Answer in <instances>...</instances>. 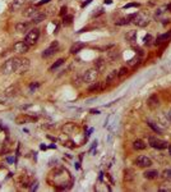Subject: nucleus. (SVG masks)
I'll use <instances>...</instances> for the list:
<instances>
[{
  "label": "nucleus",
  "mask_w": 171,
  "mask_h": 192,
  "mask_svg": "<svg viewBox=\"0 0 171 192\" xmlns=\"http://www.w3.org/2000/svg\"><path fill=\"white\" fill-rule=\"evenodd\" d=\"M49 183L54 186L57 190H68L72 187L73 178L65 168H56L50 173L49 175Z\"/></svg>",
  "instance_id": "nucleus-1"
},
{
  "label": "nucleus",
  "mask_w": 171,
  "mask_h": 192,
  "mask_svg": "<svg viewBox=\"0 0 171 192\" xmlns=\"http://www.w3.org/2000/svg\"><path fill=\"white\" fill-rule=\"evenodd\" d=\"M18 63H19V58H10L8 59L1 67V73L3 74H10L14 73L18 68Z\"/></svg>",
  "instance_id": "nucleus-2"
},
{
  "label": "nucleus",
  "mask_w": 171,
  "mask_h": 192,
  "mask_svg": "<svg viewBox=\"0 0 171 192\" xmlns=\"http://www.w3.org/2000/svg\"><path fill=\"white\" fill-rule=\"evenodd\" d=\"M130 18L134 19V25H137L138 27H146L149 25V17L144 13H135V14H131Z\"/></svg>",
  "instance_id": "nucleus-3"
},
{
  "label": "nucleus",
  "mask_w": 171,
  "mask_h": 192,
  "mask_svg": "<svg viewBox=\"0 0 171 192\" xmlns=\"http://www.w3.org/2000/svg\"><path fill=\"white\" fill-rule=\"evenodd\" d=\"M148 144H149V146H152L153 149H157V150H164V149H167L169 147L167 141L161 140V138H157V137H154V136H151L148 138Z\"/></svg>",
  "instance_id": "nucleus-4"
},
{
  "label": "nucleus",
  "mask_w": 171,
  "mask_h": 192,
  "mask_svg": "<svg viewBox=\"0 0 171 192\" xmlns=\"http://www.w3.org/2000/svg\"><path fill=\"white\" fill-rule=\"evenodd\" d=\"M38 37H40V31H38L37 28H31L26 35L24 42L26 44H28L29 46H32V45H34L37 42Z\"/></svg>",
  "instance_id": "nucleus-5"
},
{
  "label": "nucleus",
  "mask_w": 171,
  "mask_h": 192,
  "mask_svg": "<svg viewBox=\"0 0 171 192\" xmlns=\"http://www.w3.org/2000/svg\"><path fill=\"white\" fill-rule=\"evenodd\" d=\"M98 71L96 68H91V69H87L84 73H83V82L86 83H93L97 79L98 77Z\"/></svg>",
  "instance_id": "nucleus-6"
},
{
  "label": "nucleus",
  "mask_w": 171,
  "mask_h": 192,
  "mask_svg": "<svg viewBox=\"0 0 171 192\" xmlns=\"http://www.w3.org/2000/svg\"><path fill=\"white\" fill-rule=\"evenodd\" d=\"M29 60L27 59V58H19V63H18V68L15 73H18V74H23V73H26L27 71L29 69Z\"/></svg>",
  "instance_id": "nucleus-7"
},
{
  "label": "nucleus",
  "mask_w": 171,
  "mask_h": 192,
  "mask_svg": "<svg viewBox=\"0 0 171 192\" xmlns=\"http://www.w3.org/2000/svg\"><path fill=\"white\" fill-rule=\"evenodd\" d=\"M57 49H59V42L54 41L47 49L42 51V58H50V56H52L54 54L57 53Z\"/></svg>",
  "instance_id": "nucleus-8"
},
{
  "label": "nucleus",
  "mask_w": 171,
  "mask_h": 192,
  "mask_svg": "<svg viewBox=\"0 0 171 192\" xmlns=\"http://www.w3.org/2000/svg\"><path fill=\"white\" fill-rule=\"evenodd\" d=\"M135 164H137V167H139V168H149L151 165H152V160H151L148 156L141 155L135 159Z\"/></svg>",
  "instance_id": "nucleus-9"
},
{
  "label": "nucleus",
  "mask_w": 171,
  "mask_h": 192,
  "mask_svg": "<svg viewBox=\"0 0 171 192\" xmlns=\"http://www.w3.org/2000/svg\"><path fill=\"white\" fill-rule=\"evenodd\" d=\"M13 50L17 54H26L29 50V45L26 44L24 40H23V41H18V42H15V44H14Z\"/></svg>",
  "instance_id": "nucleus-10"
},
{
  "label": "nucleus",
  "mask_w": 171,
  "mask_h": 192,
  "mask_svg": "<svg viewBox=\"0 0 171 192\" xmlns=\"http://www.w3.org/2000/svg\"><path fill=\"white\" fill-rule=\"evenodd\" d=\"M61 131H63L65 134H73V133L78 132V126L74 124V123H67V124L63 126Z\"/></svg>",
  "instance_id": "nucleus-11"
},
{
  "label": "nucleus",
  "mask_w": 171,
  "mask_h": 192,
  "mask_svg": "<svg viewBox=\"0 0 171 192\" xmlns=\"http://www.w3.org/2000/svg\"><path fill=\"white\" fill-rule=\"evenodd\" d=\"M147 105H148L151 109H157L158 105H160V100H158L157 95H151L148 100H147Z\"/></svg>",
  "instance_id": "nucleus-12"
},
{
  "label": "nucleus",
  "mask_w": 171,
  "mask_h": 192,
  "mask_svg": "<svg viewBox=\"0 0 171 192\" xmlns=\"http://www.w3.org/2000/svg\"><path fill=\"white\" fill-rule=\"evenodd\" d=\"M18 92H19V86L18 84H11V86H9L5 91H4V94H5L6 96H9V97H13V96L18 95Z\"/></svg>",
  "instance_id": "nucleus-13"
},
{
  "label": "nucleus",
  "mask_w": 171,
  "mask_h": 192,
  "mask_svg": "<svg viewBox=\"0 0 171 192\" xmlns=\"http://www.w3.org/2000/svg\"><path fill=\"white\" fill-rule=\"evenodd\" d=\"M137 36H138L137 31H129V32H126V35H125V40L128 44L134 45L135 42H137Z\"/></svg>",
  "instance_id": "nucleus-14"
},
{
  "label": "nucleus",
  "mask_w": 171,
  "mask_h": 192,
  "mask_svg": "<svg viewBox=\"0 0 171 192\" xmlns=\"http://www.w3.org/2000/svg\"><path fill=\"white\" fill-rule=\"evenodd\" d=\"M31 26H32V22H19L15 26V30L18 32H26V31H29Z\"/></svg>",
  "instance_id": "nucleus-15"
},
{
  "label": "nucleus",
  "mask_w": 171,
  "mask_h": 192,
  "mask_svg": "<svg viewBox=\"0 0 171 192\" xmlns=\"http://www.w3.org/2000/svg\"><path fill=\"white\" fill-rule=\"evenodd\" d=\"M38 13V10H37V8L36 6H33V5H31V6H27L24 10H23V15L27 18H32L34 14H37Z\"/></svg>",
  "instance_id": "nucleus-16"
},
{
  "label": "nucleus",
  "mask_w": 171,
  "mask_h": 192,
  "mask_svg": "<svg viewBox=\"0 0 171 192\" xmlns=\"http://www.w3.org/2000/svg\"><path fill=\"white\" fill-rule=\"evenodd\" d=\"M170 38H171V31H170V32H166V33L160 35L157 38H154V42H156L157 45H160V44H164V42L170 40Z\"/></svg>",
  "instance_id": "nucleus-17"
},
{
  "label": "nucleus",
  "mask_w": 171,
  "mask_h": 192,
  "mask_svg": "<svg viewBox=\"0 0 171 192\" xmlns=\"http://www.w3.org/2000/svg\"><path fill=\"white\" fill-rule=\"evenodd\" d=\"M26 3H27V0H13V1H11V5H10L11 12L19 10L23 5H24Z\"/></svg>",
  "instance_id": "nucleus-18"
},
{
  "label": "nucleus",
  "mask_w": 171,
  "mask_h": 192,
  "mask_svg": "<svg viewBox=\"0 0 171 192\" xmlns=\"http://www.w3.org/2000/svg\"><path fill=\"white\" fill-rule=\"evenodd\" d=\"M45 18H46V14L45 13H41V12H38V13L34 14L31 19H32L33 25H38V23H41L42 21H45Z\"/></svg>",
  "instance_id": "nucleus-19"
},
{
  "label": "nucleus",
  "mask_w": 171,
  "mask_h": 192,
  "mask_svg": "<svg viewBox=\"0 0 171 192\" xmlns=\"http://www.w3.org/2000/svg\"><path fill=\"white\" fill-rule=\"evenodd\" d=\"M95 68H96L98 72H102L103 69L106 68V60L102 59V58H98V59L95 61Z\"/></svg>",
  "instance_id": "nucleus-20"
},
{
  "label": "nucleus",
  "mask_w": 171,
  "mask_h": 192,
  "mask_svg": "<svg viewBox=\"0 0 171 192\" xmlns=\"http://www.w3.org/2000/svg\"><path fill=\"white\" fill-rule=\"evenodd\" d=\"M143 175H144V178H147V179H154L158 177V172L156 169H149V170H146L143 173Z\"/></svg>",
  "instance_id": "nucleus-21"
},
{
  "label": "nucleus",
  "mask_w": 171,
  "mask_h": 192,
  "mask_svg": "<svg viewBox=\"0 0 171 192\" xmlns=\"http://www.w3.org/2000/svg\"><path fill=\"white\" fill-rule=\"evenodd\" d=\"M84 46H86V45L83 44V42L77 41L75 44H73V45H72V48H70V53H72V54H77V53H79L80 50H82V49L84 48Z\"/></svg>",
  "instance_id": "nucleus-22"
},
{
  "label": "nucleus",
  "mask_w": 171,
  "mask_h": 192,
  "mask_svg": "<svg viewBox=\"0 0 171 192\" xmlns=\"http://www.w3.org/2000/svg\"><path fill=\"white\" fill-rule=\"evenodd\" d=\"M133 147H134V150H144L146 147H147V144L143 140H135L134 142H133Z\"/></svg>",
  "instance_id": "nucleus-23"
},
{
  "label": "nucleus",
  "mask_w": 171,
  "mask_h": 192,
  "mask_svg": "<svg viewBox=\"0 0 171 192\" xmlns=\"http://www.w3.org/2000/svg\"><path fill=\"white\" fill-rule=\"evenodd\" d=\"M107 58H108V60H110V61H115L118 58H120V51L118 49H116V50H111V51H108Z\"/></svg>",
  "instance_id": "nucleus-24"
},
{
  "label": "nucleus",
  "mask_w": 171,
  "mask_h": 192,
  "mask_svg": "<svg viewBox=\"0 0 171 192\" xmlns=\"http://www.w3.org/2000/svg\"><path fill=\"white\" fill-rule=\"evenodd\" d=\"M119 77V73H118V71H111L110 73H108L107 74V77H106V81H105V82H112V81H115L116 78H118Z\"/></svg>",
  "instance_id": "nucleus-25"
},
{
  "label": "nucleus",
  "mask_w": 171,
  "mask_h": 192,
  "mask_svg": "<svg viewBox=\"0 0 171 192\" xmlns=\"http://www.w3.org/2000/svg\"><path fill=\"white\" fill-rule=\"evenodd\" d=\"M64 61H65V59H64V58H60V59H57V60L55 61V63H54V64L51 65V67H50V69H49V71H50V72H54V71H55V69H57V68H59L60 65L64 63Z\"/></svg>",
  "instance_id": "nucleus-26"
},
{
  "label": "nucleus",
  "mask_w": 171,
  "mask_h": 192,
  "mask_svg": "<svg viewBox=\"0 0 171 192\" xmlns=\"http://www.w3.org/2000/svg\"><path fill=\"white\" fill-rule=\"evenodd\" d=\"M83 82V76H80V74H77L73 77V83L75 84V86H80Z\"/></svg>",
  "instance_id": "nucleus-27"
},
{
  "label": "nucleus",
  "mask_w": 171,
  "mask_h": 192,
  "mask_svg": "<svg viewBox=\"0 0 171 192\" xmlns=\"http://www.w3.org/2000/svg\"><path fill=\"white\" fill-rule=\"evenodd\" d=\"M161 177H162V178H164L165 180H171V168L165 169V170L162 172Z\"/></svg>",
  "instance_id": "nucleus-28"
},
{
  "label": "nucleus",
  "mask_w": 171,
  "mask_h": 192,
  "mask_svg": "<svg viewBox=\"0 0 171 192\" xmlns=\"http://www.w3.org/2000/svg\"><path fill=\"white\" fill-rule=\"evenodd\" d=\"M72 23H73V15H67L65 14L64 18H63V25L64 26H70Z\"/></svg>",
  "instance_id": "nucleus-29"
},
{
  "label": "nucleus",
  "mask_w": 171,
  "mask_h": 192,
  "mask_svg": "<svg viewBox=\"0 0 171 192\" xmlns=\"http://www.w3.org/2000/svg\"><path fill=\"white\" fill-rule=\"evenodd\" d=\"M124 179L125 180H131L134 178V174H133V170H130V169H126L125 172H124Z\"/></svg>",
  "instance_id": "nucleus-30"
},
{
  "label": "nucleus",
  "mask_w": 171,
  "mask_h": 192,
  "mask_svg": "<svg viewBox=\"0 0 171 192\" xmlns=\"http://www.w3.org/2000/svg\"><path fill=\"white\" fill-rule=\"evenodd\" d=\"M144 45H147V46H149V45H152L153 44V41H154V38L151 36V35H146L144 36Z\"/></svg>",
  "instance_id": "nucleus-31"
},
{
  "label": "nucleus",
  "mask_w": 171,
  "mask_h": 192,
  "mask_svg": "<svg viewBox=\"0 0 171 192\" xmlns=\"http://www.w3.org/2000/svg\"><path fill=\"white\" fill-rule=\"evenodd\" d=\"M26 121H33V118H28V117H24V115H21V117L17 118L18 124H22V123H24Z\"/></svg>",
  "instance_id": "nucleus-32"
},
{
  "label": "nucleus",
  "mask_w": 171,
  "mask_h": 192,
  "mask_svg": "<svg viewBox=\"0 0 171 192\" xmlns=\"http://www.w3.org/2000/svg\"><path fill=\"white\" fill-rule=\"evenodd\" d=\"M101 90V82H93V84L89 87V91H98Z\"/></svg>",
  "instance_id": "nucleus-33"
},
{
  "label": "nucleus",
  "mask_w": 171,
  "mask_h": 192,
  "mask_svg": "<svg viewBox=\"0 0 171 192\" xmlns=\"http://www.w3.org/2000/svg\"><path fill=\"white\" fill-rule=\"evenodd\" d=\"M129 19H130V17L129 18H121V19H119V21H116L115 23H116V26H124V25H128V23H129Z\"/></svg>",
  "instance_id": "nucleus-34"
},
{
  "label": "nucleus",
  "mask_w": 171,
  "mask_h": 192,
  "mask_svg": "<svg viewBox=\"0 0 171 192\" xmlns=\"http://www.w3.org/2000/svg\"><path fill=\"white\" fill-rule=\"evenodd\" d=\"M38 87H40V82H36V83H31V86H29V92H33V91H36Z\"/></svg>",
  "instance_id": "nucleus-35"
},
{
  "label": "nucleus",
  "mask_w": 171,
  "mask_h": 192,
  "mask_svg": "<svg viewBox=\"0 0 171 192\" xmlns=\"http://www.w3.org/2000/svg\"><path fill=\"white\" fill-rule=\"evenodd\" d=\"M118 73H119V76L121 77V76H125L126 73H128V68L126 67H123V68H120L119 71H118Z\"/></svg>",
  "instance_id": "nucleus-36"
},
{
  "label": "nucleus",
  "mask_w": 171,
  "mask_h": 192,
  "mask_svg": "<svg viewBox=\"0 0 171 192\" xmlns=\"http://www.w3.org/2000/svg\"><path fill=\"white\" fill-rule=\"evenodd\" d=\"M148 124H149L151 127H152V128H153L154 131H156V132H160V133H161V129H160V128H158V127H156V126H154V124H153V123H151V122H148Z\"/></svg>",
  "instance_id": "nucleus-37"
},
{
  "label": "nucleus",
  "mask_w": 171,
  "mask_h": 192,
  "mask_svg": "<svg viewBox=\"0 0 171 192\" xmlns=\"http://www.w3.org/2000/svg\"><path fill=\"white\" fill-rule=\"evenodd\" d=\"M131 6H139V4L138 3H130V4H128V5H125L124 8L126 9V8H131Z\"/></svg>",
  "instance_id": "nucleus-38"
},
{
  "label": "nucleus",
  "mask_w": 171,
  "mask_h": 192,
  "mask_svg": "<svg viewBox=\"0 0 171 192\" xmlns=\"http://www.w3.org/2000/svg\"><path fill=\"white\" fill-rule=\"evenodd\" d=\"M102 13H103V9H102V8H100L98 12H95V13H93V17H97V15H100V14H102Z\"/></svg>",
  "instance_id": "nucleus-39"
},
{
  "label": "nucleus",
  "mask_w": 171,
  "mask_h": 192,
  "mask_svg": "<svg viewBox=\"0 0 171 192\" xmlns=\"http://www.w3.org/2000/svg\"><path fill=\"white\" fill-rule=\"evenodd\" d=\"M135 61L138 63V61H139V58H133V59H130L129 64H130V65H134V64H135Z\"/></svg>",
  "instance_id": "nucleus-40"
},
{
  "label": "nucleus",
  "mask_w": 171,
  "mask_h": 192,
  "mask_svg": "<svg viewBox=\"0 0 171 192\" xmlns=\"http://www.w3.org/2000/svg\"><path fill=\"white\" fill-rule=\"evenodd\" d=\"M67 10H68V8L67 6H63V8H61V12H60V15L67 14Z\"/></svg>",
  "instance_id": "nucleus-41"
},
{
  "label": "nucleus",
  "mask_w": 171,
  "mask_h": 192,
  "mask_svg": "<svg viewBox=\"0 0 171 192\" xmlns=\"http://www.w3.org/2000/svg\"><path fill=\"white\" fill-rule=\"evenodd\" d=\"M50 0H41L40 3H38V5H42V4H46V3H49Z\"/></svg>",
  "instance_id": "nucleus-42"
},
{
  "label": "nucleus",
  "mask_w": 171,
  "mask_h": 192,
  "mask_svg": "<svg viewBox=\"0 0 171 192\" xmlns=\"http://www.w3.org/2000/svg\"><path fill=\"white\" fill-rule=\"evenodd\" d=\"M160 191H170V188H166V187H161Z\"/></svg>",
  "instance_id": "nucleus-43"
},
{
  "label": "nucleus",
  "mask_w": 171,
  "mask_h": 192,
  "mask_svg": "<svg viewBox=\"0 0 171 192\" xmlns=\"http://www.w3.org/2000/svg\"><path fill=\"white\" fill-rule=\"evenodd\" d=\"M91 1H92V0H88V1H86V3H83V4H82V6H86V5H88V4H89V3H91Z\"/></svg>",
  "instance_id": "nucleus-44"
},
{
  "label": "nucleus",
  "mask_w": 171,
  "mask_h": 192,
  "mask_svg": "<svg viewBox=\"0 0 171 192\" xmlns=\"http://www.w3.org/2000/svg\"><path fill=\"white\" fill-rule=\"evenodd\" d=\"M167 117H169V119H170V122H171V109L169 110V113H167Z\"/></svg>",
  "instance_id": "nucleus-45"
},
{
  "label": "nucleus",
  "mask_w": 171,
  "mask_h": 192,
  "mask_svg": "<svg viewBox=\"0 0 171 192\" xmlns=\"http://www.w3.org/2000/svg\"><path fill=\"white\" fill-rule=\"evenodd\" d=\"M8 161H9V163H13L14 159H13V157H9V159H8Z\"/></svg>",
  "instance_id": "nucleus-46"
},
{
  "label": "nucleus",
  "mask_w": 171,
  "mask_h": 192,
  "mask_svg": "<svg viewBox=\"0 0 171 192\" xmlns=\"http://www.w3.org/2000/svg\"><path fill=\"white\" fill-rule=\"evenodd\" d=\"M105 3H106V4H111V0H105Z\"/></svg>",
  "instance_id": "nucleus-47"
},
{
  "label": "nucleus",
  "mask_w": 171,
  "mask_h": 192,
  "mask_svg": "<svg viewBox=\"0 0 171 192\" xmlns=\"http://www.w3.org/2000/svg\"><path fill=\"white\" fill-rule=\"evenodd\" d=\"M169 151H170V155H171V145L169 146Z\"/></svg>",
  "instance_id": "nucleus-48"
}]
</instances>
